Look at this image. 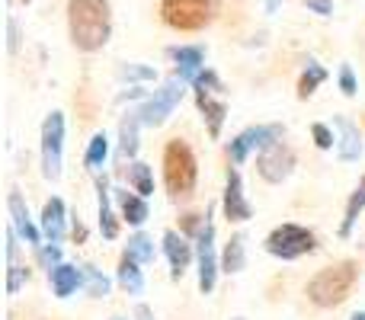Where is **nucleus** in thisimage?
<instances>
[{"instance_id":"1","label":"nucleus","mask_w":365,"mask_h":320,"mask_svg":"<svg viewBox=\"0 0 365 320\" xmlns=\"http://www.w3.org/2000/svg\"><path fill=\"white\" fill-rule=\"evenodd\" d=\"M68 26H71V42L81 51L103 48L109 42V29H113L109 4L106 0H71Z\"/></svg>"},{"instance_id":"2","label":"nucleus","mask_w":365,"mask_h":320,"mask_svg":"<svg viewBox=\"0 0 365 320\" xmlns=\"http://www.w3.org/2000/svg\"><path fill=\"white\" fill-rule=\"evenodd\" d=\"M359 282V263L356 259H340L334 266H324L314 279L308 282V298L317 308H336L353 295Z\"/></svg>"},{"instance_id":"3","label":"nucleus","mask_w":365,"mask_h":320,"mask_svg":"<svg viewBox=\"0 0 365 320\" xmlns=\"http://www.w3.org/2000/svg\"><path fill=\"white\" fill-rule=\"evenodd\" d=\"M195 180H199V163H195L192 148L182 138H170L164 148V182L170 199H189L195 192Z\"/></svg>"},{"instance_id":"4","label":"nucleus","mask_w":365,"mask_h":320,"mask_svg":"<svg viewBox=\"0 0 365 320\" xmlns=\"http://www.w3.org/2000/svg\"><path fill=\"white\" fill-rule=\"evenodd\" d=\"M317 250V237L302 224H279L266 237V253L276 259H298Z\"/></svg>"},{"instance_id":"5","label":"nucleus","mask_w":365,"mask_h":320,"mask_svg":"<svg viewBox=\"0 0 365 320\" xmlns=\"http://www.w3.org/2000/svg\"><path fill=\"white\" fill-rule=\"evenodd\" d=\"M215 4L212 0H160V19L170 29L195 32L212 19Z\"/></svg>"},{"instance_id":"6","label":"nucleus","mask_w":365,"mask_h":320,"mask_svg":"<svg viewBox=\"0 0 365 320\" xmlns=\"http://www.w3.org/2000/svg\"><path fill=\"white\" fill-rule=\"evenodd\" d=\"M182 77H177V81H167L164 87L158 90V93L151 96V100L145 103V106L138 109V119H141V125H164L167 122V115L173 113V106L182 100Z\"/></svg>"},{"instance_id":"7","label":"nucleus","mask_w":365,"mask_h":320,"mask_svg":"<svg viewBox=\"0 0 365 320\" xmlns=\"http://www.w3.org/2000/svg\"><path fill=\"white\" fill-rule=\"evenodd\" d=\"M292 167H295V151H292V148L285 145L282 138L272 141V145H266L263 151L257 154V173L263 176L266 182H282V180H289Z\"/></svg>"},{"instance_id":"8","label":"nucleus","mask_w":365,"mask_h":320,"mask_svg":"<svg viewBox=\"0 0 365 320\" xmlns=\"http://www.w3.org/2000/svg\"><path fill=\"white\" fill-rule=\"evenodd\" d=\"M195 259H199V291H202V295H212V291H215V282H218V269H221V259L215 257V224H212V212H208L205 231L199 234Z\"/></svg>"},{"instance_id":"9","label":"nucleus","mask_w":365,"mask_h":320,"mask_svg":"<svg viewBox=\"0 0 365 320\" xmlns=\"http://www.w3.org/2000/svg\"><path fill=\"white\" fill-rule=\"evenodd\" d=\"M61 141H64V115L51 113L42 125V173L48 180L61 176Z\"/></svg>"},{"instance_id":"10","label":"nucleus","mask_w":365,"mask_h":320,"mask_svg":"<svg viewBox=\"0 0 365 320\" xmlns=\"http://www.w3.org/2000/svg\"><path fill=\"white\" fill-rule=\"evenodd\" d=\"M282 138V128L279 125H257V128H247V132H240L237 138L227 145V158L231 163H244L250 158V151L257 148V151H263L266 145H272V141Z\"/></svg>"},{"instance_id":"11","label":"nucleus","mask_w":365,"mask_h":320,"mask_svg":"<svg viewBox=\"0 0 365 320\" xmlns=\"http://www.w3.org/2000/svg\"><path fill=\"white\" fill-rule=\"evenodd\" d=\"M221 208H225V218L234 221V224H244V221L253 218V208L244 195V182H240V173L234 167H227V182H225V195H221Z\"/></svg>"},{"instance_id":"12","label":"nucleus","mask_w":365,"mask_h":320,"mask_svg":"<svg viewBox=\"0 0 365 320\" xmlns=\"http://www.w3.org/2000/svg\"><path fill=\"white\" fill-rule=\"evenodd\" d=\"M164 257L170 259V276L180 282V279L186 276L189 263H192L195 250H192V244H189V240L182 237V234L167 231V234H164Z\"/></svg>"},{"instance_id":"13","label":"nucleus","mask_w":365,"mask_h":320,"mask_svg":"<svg viewBox=\"0 0 365 320\" xmlns=\"http://www.w3.org/2000/svg\"><path fill=\"white\" fill-rule=\"evenodd\" d=\"M6 205H10V218H13V231L19 234V237L26 240L29 247H42V231H38L36 224H32L29 218V208L23 205V199H19V192H10V199H6Z\"/></svg>"},{"instance_id":"14","label":"nucleus","mask_w":365,"mask_h":320,"mask_svg":"<svg viewBox=\"0 0 365 320\" xmlns=\"http://www.w3.org/2000/svg\"><path fill=\"white\" fill-rule=\"evenodd\" d=\"M113 199H115V208H119V218L132 227H141L148 221V202L145 195L138 192H128V189H113Z\"/></svg>"},{"instance_id":"15","label":"nucleus","mask_w":365,"mask_h":320,"mask_svg":"<svg viewBox=\"0 0 365 320\" xmlns=\"http://www.w3.org/2000/svg\"><path fill=\"white\" fill-rule=\"evenodd\" d=\"M96 192H100V231L106 240H115L122 231V218H115L113 212V189H109L106 176H96Z\"/></svg>"},{"instance_id":"16","label":"nucleus","mask_w":365,"mask_h":320,"mask_svg":"<svg viewBox=\"0 0 365 320\" xmlns=\"http://www.w3.org/2000/svg\"><path fill=\"white\" fill-rule=\"evenodd\" d=\"M48 282H51L55 298H71L77 289H83V266H71V263L55 266L48 272Z\"/></svg>"},{"instance_id":"17","label":"nucleus","mask_w":365,"mask_h":320,"mask_svg":"<svg viewBox=\"0 0 365 320\" xmlns=\"http://www.w3.org/2000/svg\"><path fill=\"white\" fill-rule=\"evenodd\" d=\"M64 202L61 199H48L42 208V234L48 244H61L64 234H68V227H64Z\"/></svg>"},{"instance_id":"18","label":"nucleus","mask_w":365,"mask_h":320,"mask_svg":"<svg viewBox=\"0 0 365 320\" xmlns=\"http://www.w3.org/2000/svg\"><path fill=\"white\" fill-rule=\"evenodd\" d=\"M195 103H199V113L208 125V135L218 138L221 135V125H225V115H227V106L221 100H215V93H205V90H195Z\"/></svg>"},{"instance_id":"19","label":"nucleus","mask_w":365,"mask_h":320,"mask_svg":"<svg viewBox=\"0 0 365 320\" xmlns=\"http://www.w3.org/2000/svg\"><path fill=\"white\" fill-rule=\"evenodd\" d=\"M115 282H119L128 295H141V291H145V269H141L138 259H132L125 253V257L119 259V269H115Z\"/></svg>"},{"instance_id":"20","label":"nucleus","mask_w":365,"mask_h":320,"mask_svg":"<svg viewBox=\"0 0 365 320\" xmlns=\"http://www.w3.org/2000/svg\"><path fill=\"white\" fill-rule=\"evenodd\" d=\"M247 237L244 234H231V240L225 244V250H221V272H227V276H237V272H244L247 266Z\"/></svg>"},{"instance_id":"21","label":"nucleus","mask_w":365,"mask_h":320,"mask_svg":"<svg viewBox=\"0 0 365 320\" xmlns=\"http://www.w3.org/2000/svg\"><path fill=\"white\" fill-rule=\"evenodd\" d=\"M336 128H340L343 138L336 141V154L340 160H359L362 158V141H359V128L349 119H336Z\"/></svg>"},{"instance_id":"22","label":"nucleus","mask_w":365,"mask_h":320,"mask_svg":"<svg viewBox=\"0 0 365 320\" xmlns=\"http://www.w3.org/2000/svg\"><path fill=\"white\" fill-rule=\"evenodd\" d=\"M170 58H177L182 81H195L202 74V64H205V51L199 45H192V48H170Z\"/></svg>"},{"instance_id":"23","label":"nucleus","mask_w":365,"mask_h":320,"mask_svg":"<svg viewBox=\"0 0 365 320\" xmlns=\"http://www.w3.org/2000/svg\"><path fill=\"white\" fill-rule=\"evenodd\" d=\"M125 176H128V189H132V192L145 195V199L154 192V173H151V167H148V163L132 160V163H128V170H125Z\"/></svg>"},{"instance_id":"24","label":"nucleus","mask_w":365,"mask_h":320,"mask_svg":"<svg viewBox=\"0 0 365 320\" xmlns=\"http://www.w3.org/2000/svg\"><path fill=\"white\" fill-rule=\"evenodd\" d=\"M106 160H109V135L106 132H96L93 138H90V145H87L83 163H87V170L100 173V170L106 167Z\"/></svg>"},{"instance_id":"25","label":"nucleus","mask_w":365,"mask_h":320,"mask_svg":"<svg viewBox=\"0 0 365 320\" xmlns=\"http://www.w3.org/2000/svg\"><path fill=\"white\" fill-rule=\"evenodd\" d=\"M362 212H365V176L346 202V218H343V224H340V237H349V234H353V227H356V221H359Z\"/></svg>"},{"instance_id":"26","label":"nucleus","mask_w":365,"mask_h":320,"mask_svg":"<svg viewBox=\"0 0 365 320\" xmlns=\"http://www.w3.org/2000/svg\"><path fill=\"white\" fill-rule=\"evenodd\" d=\"M138 125H141V119L135 113L122 122V141H119L122 160H135V154H138Z\"/></svg>"},{"instance_id":"27","label":"nucleus","mask_w":365,"mask_h":320,"mask_svg":"<svg viewBox=\"0 0 365 320\" xmlns=\"http://www.w3.org/2000/svg\"><path fill=\"white\" fill-rule=\"evenodd\" d=\"M125 253L132 259H138V263H151L154 257H158V250H154V240L148 237V234H132L128 237V247H125Z\"/></svg>"},{"instance_id":"28","label":"nucleus","mask_w":365,"mask_h":320,"mask_svg":"<svg viewBox=\"0 0 365 320\" xmlns=\"http://www.w3.org/2000/svg\"><path fill=\"white\" fill-rule=\"evenodd\" d=\"M83 289H87V295H93V298H106L109 289H113V282H109L100 269H93V266L87 263L83 266Z\"/></svg>"},{"instance_id":"29","label":"nucleus","mask_w":365,"mask_h":320,"mask_svg":"<svg viewBox=\"0 0 365 320\" xmlns=\"http://www.w3.org/2000/svg\"><path fill=\"white\" fill-rule=\"evenodd\" d=\"M324 81H327V71H324L321 64L311 61V64H308V71L302 74V81H298V96H302V100H308V96L314 93V90L321 87Z\"/></svg>"},{"instance_id":"30","label":"nucleus","mask_w":365,"mask_h":320,"mask_svg":"<svg viewBox=\"0 0 365 320\" xmlns=\"http://www.w3.org/2000/svg\"><path fill=\"white\" fill-rule=\"evenodd\" d=\"M311 138H314V145L321 148V151H334V148H336L334 128L324 125V122H314V125H311Z\"/></svg>"},{"instance_id":"31","label":"nucleus","mask_w":365,"mask_h":320,"mask_svg":"<svg viewBox=\"0 0 365 320\" xmlns=\"http://www.w3.org/2000/svg\"><path fill=\"white\" fill-rule=\"evenodd\" d=\"M29 279V272L23 269V266H16V263H6V291L10 295H16L19 289H23V282Z\"/></svg>"},{"instance_id":"32","label":"nucleus","mask_w":365,"mask_h":320,"mask_svg":"<svg viewBox=\"0 0 365 320\" xmlns=\"http://www.w3.org/2000/svg\"><path fill=\"white\" fill-rule=\"evenodd\" d=\"M192 87H195V90H205V93H221V90H225L215 71H202V74L192 81Z\"/></svg>"},{"instance_id":"33","label":"nucleus","mask_w":365,"mask_h":320,"mask_svg":"<svg viewBox=\"0 0 365 320\" xmlns=\"http://www.w3.org/2000/svg\"><path fill=\"white\" fill-rule=\"evenodd\" d=\"M36 253H38V259L48 266V272L55 269V266H61V247H58V244H42Z\"/></svg>"},{"instance_id":"34","label":"nucleus","mask_w":365,"mask_h":320,"mask_svg":"<svg viewBox=\"0 0 365 320\" xmlns=\"http://www.w3.org/2000/svg\"><path fill=\"white\" fill-rule=\"evenodd\" d=\"M340 87L346 96H356V77H353V68H349V64L340 71Z\"/></svg>"},{"instance_id":"35","label":"nucleus","mask_w":365,"mask_h":320,"mask_svg":"<svg viewBox=\"0 0 365 320\" xmlns=\"http://www.w3.org/2000/svg\"><path fill=\"white\" fill-rule=\"evenodd\" d=\"M71 237H74V244H83V240H87V227H83L81 218H74V224H71Z\"/></svg>"},{"instance_id":"36","label":"nucleus","mask_w":365,"mask_h":320,"mask_svg":"<svg viewBox=\"0 0 365 320\" xmlns=\"http://www.w3.org/2000/svg\"><path fill=\"white\" fill-rule=\"evenodd\" d=\"M122 77H132V81H145V77H151V71H148V68H125V71H122Z\"/></svg>"},{"instance_id":"37","label":"nucleus","mask_w":365,"mask_h":320,"mask_svg":"<svg viewBox=\"0 0 365 320\" xmlns=\"http://www.w3.org/2000/svg\"><path fill=\"white\" fill-rule=\"evenodd\" d=\"M311 6H314L317 13H330V0H308Z\"/></svg>"},{"instance_id":"38","label":"nucleus","mask_w":365,"mask_h":320,"mask_svg":"<svg viewBox=\"0 0 365 320\" xmlns=\"http://www.w3.org/2000/svg\"><path fill=\"white\" fill-rule=\"evenodd\" d=\"M6 29H10V51H16V26H6Z\"/></svg>"},{"instance_id":"39","label":"nucleus","mask_w":365,"mask_h":320,"mask_svg":"<svg viewBox=\"0 0 365 320\" xmlns=\"http://www.w3.org/2000/svg\"><path fill=\"white\" fill-rule=\"evenodd\" d=\"M349 320H365V311H356V314L349 317Z\"/></svg>"},{"instance_id":"40","label":"nucleus","mask_w":365,"mask_h":320,"mask_svg":"<svg viewBox=\"0 0 365 320\" xmlns=\"http://www.w3.org/2000/svg\"><path fill=\"white\" fill-rule=\"evenodd\" d=\"M234 320H244V317H234Z\"/></svg>"},{"instance_id":"41","label":"nucleus","mask_w":365,"mask_h":320,"mask_svg":"<svg viewBox=\"0 0 365 320\" xmlns=\"http://www.w3.org/2000/svg\"><path fill=\"white\" fill-rule=\"evenodd\" d=\"M113 320H122V317H113Z\"/></svg>"},{"instance_id":"42","label":"nucleus","mask_w":365,"mask_h":320,"mask_svg":"<svg viewBox=\"0 0 365 320\" xmlns=\"http://www.w3.org/2000/svg\"><path fill=\"white\" fill-rule=\"evenodd\" d=\"M26 4H29V0H26Z\"/></svg>"}]
</instances>
